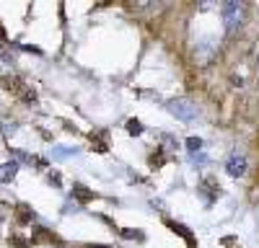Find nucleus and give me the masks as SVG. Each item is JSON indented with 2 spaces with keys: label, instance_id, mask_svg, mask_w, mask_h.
I'll return each mask as SVG.
<instances>
[{
  "label": "nucleus",
  "instance_id": "4",
  "mask_svg": "<svg viewBox=\"0 0 259 248\" xmlns=\"http://www.w3.org/2000/svg\"><path fill=\"white\" fill-rule=\"evenodd\" d=\"M163 225H166V227H171V233H177L179 238H184L189 248H197V238H194V233L189 230L187 225H182V222H177V220H168V217L163 220Z\"/></svg>",
  "mask_w": 259,
  "mask_h": 248
},
{
  "label": "nucleus",
  "instance_id": "12",
  "mask_svg": "<svg viewBox=\"0 0 259 248\" xmlns=\"http://www.w3.org/2000/svg\"><path fill=\"white\" fill-rule=\"evenodd\" d=\"M187 148H189L192 153H200V150H202V140H200V137H189V140H187Z\"/></svg>",
  "mask_w": 259,
  "mask_h": 248
},
{
  "label": "nucleus",
  "instance_id": "16",
  "mask_svg": "<svg viewBox=\"0 0 259 248\" xmlns=\"http://www.w3.org/2000/svg\"><path fill=\"white\" fill-rule=\"evenodd\" d=\"M85 248H109V245H104V243H85Z\"/></svg>",
  "mask_w": 259,
  "mask_h": 248
},
{
  "label": "nucleus",
  "instance_id": "15",
  "mask_svg": "<svg viewBox=\"0 0 259 248\" xmlns=\"http://www.w3.org/2000/svg\"><path fill=\"white\" fill-rule=\"evenodd\" d=\"M50 181H52L55 186H60V173H50Z\"/></svg>",
  "mask_w": 259,
  "mask_h": 248
},
{
  "label": "nucleus",
  "instance_id": "14",
  "mask_svg": "<svg viewBox=\"0 0 259 248\" xmlns=\"http://www.w3.org/2000/svg\"><path fill=\"white\" fill-rule=\"evenodd\" d=\"M8 240H11L16 248H29V240H26V238H21V235H11Z\"/></svg>",
  "mask_w": 259,
  "mask_h": 248
},
{
  "label": "nucleus",
  "instance_id": "6",
  "mask_svg": "<svg viewBox=\"0 0 259 248\" xmlns=\"http://www.w3.org/2000/svg\"><path fill=\"white\" fill-rule=\"evenodd\" d=\"M91 142H94V148L96 153H109V130H101V132H91Z\"/></svg>",
  "mask_w": 259,
  "mask_h": 248
},
{
  "label": "nucleus",
  "instance_id": "8",
  "mask_svg": "<svg viewBox=\"0 0 259 248\" xmlns=\"http://www.w3.org/2000/svg\"><path fill=\"white\" fill-rule=\"evenodd\" d=\"M16 173H18V163H16V160L0 165V181H6V183H8V181L16 178Z\"/></svg>",
  "mask_w": 259,
  "mask_h": 248
},
{
  "label": "nucleus",
  "instance_id": "2",
  "mask_svg": "<svg viewBox=\"0 0 259 248\" xmlns=\"http://www.w3.org/2000/svg\"><path fill=\"white\" fill-rule=\"evenodd\" d=\"M223 21H226V29L236 31L244 21V3H236V0H228L223 6Z\"/></svg>",
  "mask_w": 259,
  "mask_h": 248
},
{
  "label": "nucleus",
  "instance_id": "11",
  "mask_svg": "<svg viewBox=\"0 0 259 248\" xmlns=\"http://www.w3.org/2000/svg\"><path fill=\"white\" fill-rule=\"evenodd\" d=\"M127 132L133 135V137H140V135H143V124H140V119H127Z\"/></svg>",
  "mask_w": 259,
  "mask_h": 248
},
{
  "label": "nucleus",
  "instance_id": "5",
  "mask_svg": "<svg viewBox=\"0 0 259 248\" xmlns=\"http://www.w3.org/2000/svg\"><path fill=\"white\" fill-rule=\"evenodd\" d=\"M226 171L233 176V178H239L246 173V158L244 155H231V160L226 163Z\"/></svg>",
  "mask_w": 259,
  "mask_h": 248
},
{
  "label": "nucleus",
  "instance_id": "7",
  "mask_svg": "<svg viewBox=\"0 0 259 248\" xmlns=\"http://www.w3.org/2000/svg\"><path fill=\"white\" fill-rule=\"evenodd\" d=\"M73 197L78 199V202H94V199H99V194L94 192V189H89V186H83V183H73Z\"/></svg>",
  "mask_w": 259,
  "mask_h": 248
},
{
  "label": "nucleus",
  "instance_id": "13",
  "mask_svg": "<svg viewBox=\"0 0 259 248\" xmlns=\"http://www.w3.org/2000/svg\"><path fill=\"white\" fill-rule=\"evenodd\" d=\"M18 210H21V212H18V220H21V222H31V220H34V212L29 210V207H18Z\"/></svg>",
  "mask_w": 259,
  "mask_h": 248
},
{
  "label": "nucleus",
  "instance_id": "9",
  "mask_svg": "<svg viewBox=\"0 0 259 248\" xmlns=\"http://www.w3.org/2000/svg\"><path fill=\"white\" fill-rule=\"evenodd\" d=\"M117 233L127 240H145V233L138 230V227H122V230H117Z\"/></svg>",
  "mask_w": 259,
  "mask_h": 248
},
{
  "label": "nucleus",
  "instance_id": "1",
  "mask_svg": "<svg viewBox=\"0 0 259 248\" xmlns=\"http://www.w3.org/2000/svg\"><path fill=\"white\" fill-rule=\"evenodd\" d=\"M166 109L174 114L177 119H182V121H192L194 116L200 114V109L194 106V103L189 101V98H171L168 103H166Z\"/></svg>",
  "mask_w": 259,
  "mask_h": 248
},
{
  "label": "nucleus",
  "instance_id": "10",
  "mask_svg": "<svg viewBox=\"0 0 259 248\" xmlns=\"http://www.w3.org/2000/svg\"><path fill=\"white\" fill-rule=\"evenodd\" d=\"M148 163L153 165V168H161V165L166 163V153H163V148H156V153L148 158Z\"/></svg>",
  "mask_w": 259,
  "mask_h": 248
},
{
  "label": "nucleus",
  "instance_id": "3",
  "mask_svg": "<svg viewBox=\"0 0 259 248\" xmlns=\"http://www.w3.org/2000/svg\"><path fill=\"white\" fill-rule=\"evenodd\" d=\"M197 194H200V197L205 199V204H212L215 199L221 197V183H218V178H212V176L202 178V183H200Z\"/></svg>",
  "mask_w": 259,
  "mask_h": 248
}]
</instances>
